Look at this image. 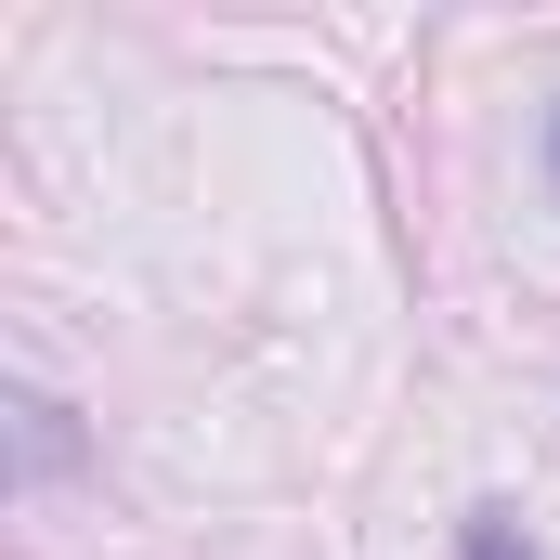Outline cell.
<instances>
[{
  "instance_id": "cell-2",
  "label": "cell",
  "mask_w": 560,
  "mask_h": 560,
  "mask_svg": "<svg viewBox=\"0 0 560 560\" xmlns=\"http://www.w3.org/2000/svg\"><path fill=\"white\" fill-rule=\"evenodd\" d=\"M456 560H548V548H535V535H522L509 509H482V522H469V548H456Z\"/></svg>"
},
{
  "instance_id": "cell-3",
  "label": "cell",
  "mask_w": 560,
  "mask_h": 560,
  "mask_svg": "<svg viewBox=\"0 0 560 560\" xmlns=\"http://www.w3.org/2000/svg\"><path fill=\"white\" fill-rule=\"evenodd\" d=\"M548 170H560V118H548Z\"/></svg>"
},
{
  "instance_id": "cell-1",
  "label": "cell",
  "mask_w": 560,
  "mask_h": 560,
  "mask_svg": "<svg viewBox=\"0 0 560 560\" xmlns=\"http://www.w3.org/2000/svg\"><path fill=\"white\" fill-rule=\"evenodd\" d=\"M66 456H79V443H66V405H52V392H13V469H26V482H52Z\"/></svg>"
}]
</instances>
